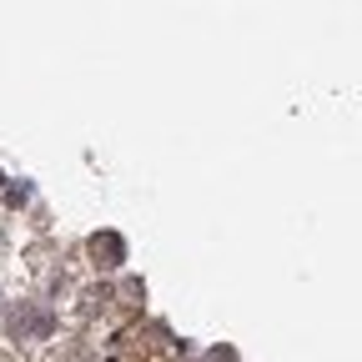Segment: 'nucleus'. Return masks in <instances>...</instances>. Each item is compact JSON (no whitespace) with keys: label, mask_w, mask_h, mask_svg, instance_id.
Instances as JSON below:
<instances>
[{"label":"nucleus","mask_w":362,"mask_h":362,"mask_svg":"<svg viewBox=\"0 0 362 362\" xmlns=\"http://www.w3.org/2000/svg\"><path fill=\"white\" fill-rule=\"evenodd\" d=\"M211 362H237V352L232 347H211Z\"/></svg>","instance_id":"nucleus-3"},{"label":"nucleus","mask_w":362,"mask_h":362,"mask_svg":"<svg viewBox=\"0 0 362 362\" xmlns=\"http://www.w3.org/2000/svg\"><path fill=\"white\" fill-rule=\"evenodd\" d=\"M51 327H56V317L45 312V307H35V302H21V307H16V317H11V332H16L21 342L51 337Z\"/></svg>","instance_id":"nucleus-1"},{"label":"nucleus","mask_w":362,"mask_h":362,"mask_svg":"<svg viewBox=\"0 0 362 362\" xmlns=\"http://www.w3.org/2000/svg\"><path fill=\"white\" fill-rule=\"evenodd\" d=\"M90 257H96L101 267H121L126 262V242L116 232H101V237H90Z\"/></svg>","instance_id":"nucleus-2"}]
</instances>
